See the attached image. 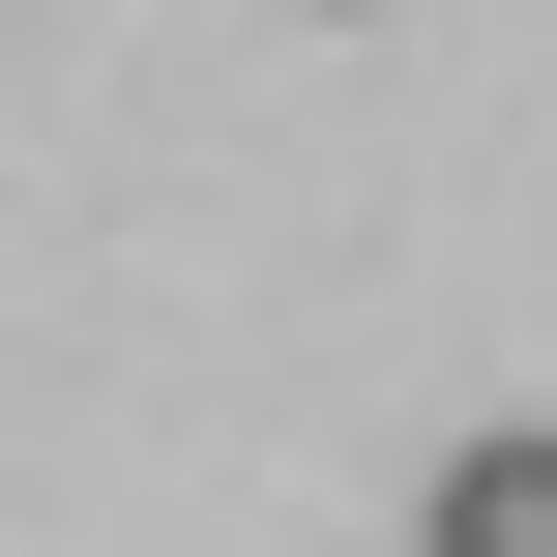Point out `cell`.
<instances>
[{
  "label": "cell",
  "instance_id": "6da1fadb",
  "mask_svg": "<svg viewBox=\"0 0 557 557\" xmlns=\"http://www.w3.org/2000/svg\"><path fill=\"white\" fill-rule=\"evenodd\" d=\"M441 557H557V441H470L441 470Z\"/></svg>",
  "mask_w": 557,
  "mask_h": 557
}]
</instances>
